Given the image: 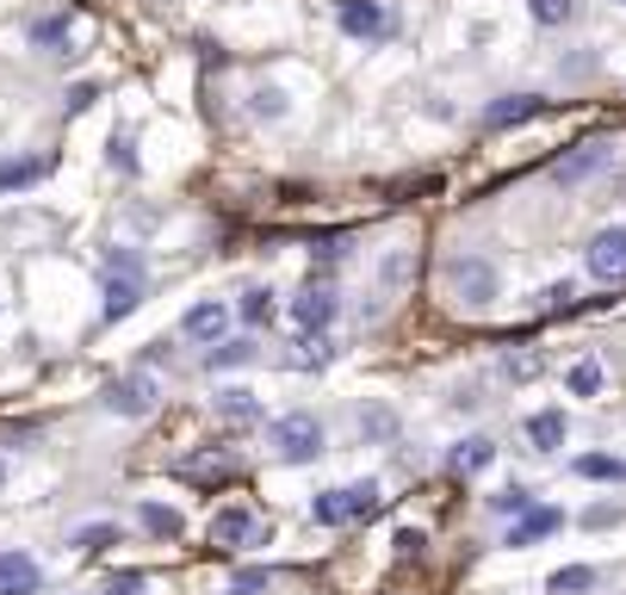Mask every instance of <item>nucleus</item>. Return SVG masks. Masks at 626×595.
<instances>
[{
    "label": "nucleus",
    "mask_w": 626,
    "mask_h": 595,
    "mask_svg": "<svg viewBox=\"0 0 626 595\" xmlns=\"http://www.w3.org/2000/svg\"><path fill=\"white\" fill-rule=\"evenodd\" d=\"M323 422H316L311 409H292V416H280V422L267 428V447H273V459L280 466H311L316 453H323Z\"/></svg>",
    "instance_id": "nucleus-1"
},
{
    "label": "nucleus",
    "mask_w": 626,
    "mask_h": 595,
    "mask_svg": "<svg viewBox=\"0 0 626 595\" xmlns=\"http://www.w3.org/2000/svg\"><path fill=\"white\" fill-rule=\"evenodd\" d=\"M218 416L223 422H261V397L242 392V385H230V392H218Z\"/></svg>",
    "instance_id": "nucleus-20"
},
{
    "label": "nucleus",
    "mask_w": 626,
    "mask_h": 595,
    "mask_svg": "<svg viewBox=\"0 0 626 595\" xmlns=\"http://www.w3.org/2000/svg\"><path fill=\"white\" fill-rule=\"evenodd\" d=\"M620 7H626V0H620Z\"/></svg>",
    "instance_id": "nucleus-45"
},
{
    "label": "nucleus",
    "mask_w": 626,
    "mask_h": 595,
    "mask_svg": "<svg viewBox=\"0 0 626 595\" xmlns=\"http://www.w3.org/2000/svg\"><path fill=\"white\" fill-rule=\"evenodd\" d=\"M571 304H577V285L571 280H552L546 292H540V311H571Z\"/></svg>",
    "instance_id": "nucleus-40"
},
{
    "label": "nucleus",
    "mask_w": 626,
    "mask_h": 595,
    "mask_svg": "<svg viewBox=\"0 0 626 595\" xmlns=\"http://www.w3.org/2000/svg\"><path fill=\"white\" fill-rule=\"evenodd\" d=\"M490 459H497V440H490V435H471V440H459L453 453H447V471H453V478H478Z\"/></svg>",
    "instance_id": "nucleus-13"
},
{
    "label": "nucleus",
    "mask_w": 626,
    "mask_h": 595,
    "mask_svg": "<svg viewBox=\"0 0 626 595\" xmlns=\"http://www.w3.org/2000/svg\"><path fill=\"white\" fill-rule=\"evenodd\" d=\"M533 509V490L528 484H509V490H497V497H490V515H509V521H521Z\"/></svg>",
    "instance_id": "nucleus-28"
},
{
    "label": "nucleus",
    "mask_w": 626,
    "mask_h": 595,
    "mask_svg": "<svg viewBox=\"0 0 626 595\" xmlns=\"http://www.w3.org/2000/svg\"><path fill=\"white\" fill-rule=\"evenodd\" d=\"M392 546H397V552H404V559H409V552H422L428 540H422V528H397V540H392Z\"/></svg>",
    "instance_id": "nucleus-43"
},
{
    "label": "nucleus",
    "mask_w": 626,
    "mask_h": 595,
    "mask_svg": "<svg viewBox=\"0 0 626 595\" xmlns=\"http://www.w3.org/2000/svg\"><path fill=\"white\" fill-rule=\"evenodd\" d=\"M342 502H347V521H373L378 509H385V490L378 484H347Z\"/></svg>",
    "instance_id": "nucleus-21"
},
{
    "label": "nucleus",
    "mask_w": 626,
    "mask_h": 595,
    "mask_svg": "<svg viewBox=\"0 0 626 595\" xmlns=\"http://www.w3.org/2000/svg\"><path fill=\"white\" fill-rule=\"evenodd\" d=\"M590 273L602 285H626V223H608V230L590 236V249H583Z\"/></svg>",
    "instance_id": "nucleus-5"
},
{
    "label": "nucleus",
    "mask_w": 626,
    "mask_h": 595,
    "mask_svg": "<svg viewBox=\"0 0 626 595\" xmlns=\"http://www.w3.org/2000/svg\"><path fill=\"white\" fill-rule=\"evenodd\" d=\"M608 161H614V143L608 137H583L577 149H564V156L552 161V180H559V187H583V180H595Z\"/></svg>",
    "instance_id": "nucleus-4"
},
{
    "label": "nucleus",
    "mask_w": 626,
    "mask_h": 595,
    "mask_svg": "<svg viewBox=\"0 0 626 595\" xmlns=\"http://www.w3.org/2000/svg\"><path fill=\"white\" fill-rule=\"evenodd\" d=\"M236 316H242L249 330H267V323H273V292H267V285H249L242 304H236Z\"/></svg>",
    "instance_id": "nucleus-22"
},
{
    "label": "nucleus",
    "mask_w": 626,
    "mask_h": 595,
    "mask_svg": "<svg viewBox=\"0 0 626 595\" xmlns=\"http://www.w3.org/2000/svg\"><path fill=\"white\" fill-rule=\"evenodd\" d=\"M137 521H143L149 533H156V540H180V533H187L180 509H168V502H137Z\"/></svg>",
    "instance_id": "nucleus-18"
},
{
    "label": "nucleus",
    "mask_w": 626,
    "mask_h": 595,
    "mask_svg": "<svg viewBox=\"0 0 626 595\" xmlns=\"http://www.w3.org/2000/svg\"><path fill=\"white\" fill-rule=\"evenodd\" d=\"M254 533H261V521L249 509H218L211 515V546H249Z\"/></svg>",
    "instance_id": "nucleus-11"
},
{
    "label": "nucleus",
    "mask_w": 626,
    "mask_h": 595,
    "mask_svg": "<svg viewBox=\"0 0 626 595\" xmlns=\"http://www.w3.org/2000/svg\"><path fill=\"white\" fill-rule=\"evenodd\" d=\"M69 25H75V13H50V19H38V25H32V44H38V50L63 44V38H69Z\"/></svg>",
    "instance_id": "nucleus-32"
},
{
    "label": "nucleus",
    "mask_w": 626,
    "mask_h": 595,
    "mask_svg": "<svg viewBox=\"0 0 626 595\" xmlns=\"http://www.w3.org/2000/svg\"><path fill=\"white\" fill-rule=\"evenodd\" d=\"M100 404H106L112 416H125V422H143V416H156V404H161V378L149 373V366H131V373H118L106 385Z\"/></svg>",
    "instance_id": "nucleus-2"
},
{
    "label": "nucleus",
    "mask_w": 626,
    "mask_h": 595,
    "mask_svg": "<svg viewBox=\"0 0 626 595\" xmlns=\"http://www.w3.org/2000/svg\"><path fill=\"white\" fill-rule=\"evenodd\" d=\"M0 490H7V459H0Z\"/></svg>",
    "instance_id": "nucleus-44"
},
{
    "label": "nucleus",
    "mask_w": 626,
    "mask_h": 595,
    "mask_svg": "<svg viewBox=\"0 0 626 595\" xmlns=\"http://www.w3.org/2000/svg\"><path fill=\"white\" fill-rule=\"evenodd\" d=\"M559 528H564V509H540V502H533L528 515L509 528V540H502V546H533V540H546V533H559Z\"/></svg>",
    "instance_id": "nucleus-12"
},
{
    "label": "nucleus",
    "mask_w": 626,
    "mask_h": 595,
    "mask_svg": "<svg viewBox=\"0 0 626 595\" xmlns=\"http://www.w3.org/2000/svg\"><path fill=\"white\" fill-rule=\"evenodd\" d=\"M143 304V280H125V273H106V323H118V316H131Z\"/></svg>",
    "instance_id": "nucleus-16"
},
{
    "label": "nucleus",
    "mask_w": 626,
    "mask_h": 595,
    "mask_svg": "<svg viewBox=\"0 0 626 595\" xmlns=\"http://www.w3.org/2000/svg\"><path fill=\"white\" fill-rule=\"evenodd\" d=\"M267 583H273V571H267V564H249V571H236L230 577V595H261Z\"/></svg>",
    "instance_id": "nucleus-36"
},
{
    "label": "nucleus",
    "mask_w": 626,
    "mask_h": 595,
    "mask_svg": "<svg viewBox=\"0 0 626 595\" xmlns=\"http://www.w3.org/2000/svg\"><path fill=\"white\" fill-rule=\"evenodd\" d=\"M75 552H87V559H100L106 546H118V521H94V528H81L75 540H69Z\"/></svg>",
    "instance_id": "nucleus-24"
},
{
    "label": "nucleus",
    "mask_w": 626,
    "mask_h": 595,
    "mask_svg": "<svg viewBox=\"0 0 626 595\" xmlns=\"http://www.w3.org/2000/svg\"><path fill=\"white\" fill-rule=\"evenodd\" d=\"M330 361H335L330 335H304V342H298V354H292V366H298V373H316V366H330Z\"/></svg>",
    "instance_id": "nucleus-26"
},
{
    "label": "nucleus",
    "mask_w": 626,
    "mask_h": 595,
    "mask_svg": "<svg viewBox=\"0 0 626 595\" xmlns=\"http://www.w3.org/2000/svg\"><path fill=\"white\" fill-rule=\"evenodd\" d=\"M540 366H546V361H540V354H533V347H521V354H509V361H502V373L515 378V385H528V378L540 373Z\"/></svg>",
    "instance_id": "nucleus-39"
},
{
    "label": "nucleus",
    "mask_w": 626,
    "mask_h": 595,
    "mask_svg": "<svg viewBox=\"0 0 626 595\" xmlns=\"http://www.w3.org/2000/svg\"><path fill=\"white\" fill-rule=\"evenodd\" d=\"M180 471H187V478H199V471H218V478H230V471H236V459L211 447V453H192V459H180Z\"/></svg>",
    "instance_id": "nucleus-33"
},
{
    "label": "nucleus",
    "mask_w": 626,
    "mask_h": 595,
    "mask_svg": "<svg viewBox=\"0 0 626 595\" xmlns=\"http://www.w3.org/2000/svg\"><path fill=\"white\" fill-rule=\"evenodd\" d=\"M44 571H38L32 552H0V595H38Z\"/></svg>",
    "instance_id": "nucleus-8"
},
{
    "label": "nucleus",
    "mask_w": 626,
    "mask_h": 595,
    "mask_svg": "<svg viewBox=\"0 0 626 595\" xmlns=\"http://www.w3.org/2000/svg\"><path fill=\"white\" fill-rule=\"evenodd\" d=\"M409 280H416V249H392L378 261V285H385V292H404Z\"/></svg>",
    "instance_id": "nucleus-19"
},
{
    "label": "nucleus",
    "mask_w": 626,
    "mask_h": 595,
    "mask_svg": "<svg viewBox=\"0 0 626 595\" xmlns=\"http://www.w3.org/2000/svg\"><path fill=\"white\" fill-rule=\"evenodd\" d=\"M564 385H571V397H595L602 392V361H577L564 373Z\"/></svg>",
    "instance_id": "nucleus-31"
},
{
    "label": "nucleus",
    "mask_w": 626,
    "mask_h": 595,
    "mask_svg": "<svg viewBox=\"0 0 626 595\" xmlns=\"http://www.w3.org/2000/svg\"><path fill=\"white\" fill-rule=\"evenodd\" d=\"M106 273H125V280H143V254H137V249H112V254H106Z\"/></svg>",
    "instance_id": "nucleus-42"
},
{
    "label": "nucleus",
    "mask_w": 626,
    "mask_h": 595,
    "mask_svg": "<svg viewBox=\"0 0 626 595\" xmlns=\"http://www.w3.org/2000/svg\"><path fill=\"white\" fill-rule=\"evenodd\" d=\"M528 13H533V25H571V13H577V0H528Z\"/></svg>",
    "instance_id": "nucleus-30"
},
{
    "label": "nucleus",
    "mask_w": 626,
    "mask_h": 595,
    "mask_svg": "<svg viewBox=\"0 0 626 595\" xmlns=\"http://www.w3.org/2000/svg\"><path fill=\"white\" fill-rule=\"evenodd\" d=\"M595 583H602V577H595L590 564H564V571H552V577H546V589L552 595H583V589H595Z\"/></svg>",
    "instance_id": "nucleus-23"
},
{
    "label": "nucleus",
    "mask_w": 626,
    "mask_h": 595,
    "mask_svg": "<svg viewBox=\"0 0 626 595\" xmlns=\"http://www.w3.org/2000/svg\"><path fill=\"white\" fill-rule=\"evenodd\" d=\"M50 174V156H7L0 161V192H25Z\"/></svg>",
    "instance_id": "nucleus-14"
},
{
    "label": "nucleus",
    "mask_w": 626,
    "mask_h": 595,
    "mask_svg": "<svg viewBox=\"0 0 626 595\" xmlns=\"http://www.w3.org/2000/svg\"><path fill=\"white\" fill-rule=\"evenodd\" d=\"M335 19H342L347 38H361V44H385V38L397 32V19L378 7V0H342L335 7Z\"/></svg>",
    "instance_id": "nucleus-6"
},
{
    "label": "nucleus",
    "mask_w": 626,
    "mask_h": 595,
    "mask_svg": "<svg viewBox=\"0 0 626 595\" xmlns=\"http://www.w3.org/2000/svg\"><path fill=\"white\" fill-rule=\"evenodd\" d=\"M311 521H316V528H347L342 490H316V497H311Z\"/></svg>",
    "instance_id": "nucleus-25"
},
{
    "label": "nucleus",
    "mask_w": 626,
    "mask_h": 595,
    "mask_svg": "<svg viewBox=\"0 0 626 595\" xmlns=\"http://www.w3.org/2000/svg\"><path fill=\"white\" fill-rule=\"evenodd\" d=\"M249 361H254V342H218L211 354H205L211 373H230V366H249Z\"/></svg>",
    "instance_id": "nucleus-27"
},
{
    "label": "nucleus",
    "mask_w": 626,
    "mask_h": 595,
    "mask_svg": "<svg viewBox=\"0 0 626 595\" xmlns=\"http://www.w3.org/2000/svg\"><path fill=\"white\" fill-rule=\"evenodd\" d=\"M335 311H342V298H335V285H316V280H311L304 292L292 298V323H298L304 335H323V330L335 323Z\"/></svg>",
    "instance_id": "nucleus-7"
},
{
    "label": "nucleus",
    "mask_w": 626,
    "mask_h": 595,
    "mask_svg": "<svg viewBox=\"0 0 626 595\" xmlns=\"http://www.w3.org/2000/svg\"><path fill=\"white\" fill-rule=\"evenodd\" d=\"M249 112H254V118H285V87H254Z\"/></svg>",
    "instance_id": "nucleus-34"
},
{
    "label": "nucleus",
    "mask_w": 626,
    "mask_h": 595,
    "mask_svg": "<svg viewBox=\"0 0 626 595\" xmlns=\"http://www.w3.org/2000/svg\"><path fill=\"white\" fill-rule=\"evenodd\" d=\"M94 100H100V87H94V81H75V87L63 94V112H69V118H81V112L94 106Z\"/></svg>",
    "instance_id": "nucleus-41"
},
{
    "label": "nucleus",
    "mask_w": 626,
    "mask_h": 595,
    "mask_svg": "<svg viewBox=\"0 0 626 595\" xmlns=\"http://www.w3.org/2000/svg\"><path fill=\"white\" fill-rule=\"evenodd\" d=\"M180 330H187L192 342H211V347H218V335L230 330V311H223L218 298H199V304H192V311L180 316Z\"/></svg>",
    "instance_id": "nucleus-10"
},
{
    "label": "nucleus",
    "mask_w": 626,
    "mask_h": 595,
    "mask_svg": "<svg viewBox=\"0 0 626 595\" xmlns=\"http://www.w3.org/2000/svg\"><path fill=\"white\" fill-rule=\"evenodd\" d=\"M626 521V502H590L583 509V528H620Z\"/></svg>",
    "instance_id": "nucleus-37"
},
{
    "label": "nucleus",
    "mask_w": 626,
    "mask_h": 595,
    "mask_svg": "<svg viewBox=\"0 0 626 595\" xmlns=\"http://www.w3.org/2000/svg\"><path fill=\"white\" fill-rule=\"evenodd\" d=\"M149 589V577H143V571H112L106 583H100V595H143Z\"/></svg>",
    "instance_id": "nucleus-38"
},
{
    "label": "nucleus",
    "mask_w": 626,
    "mask_h": 595,
    "mask_svg": "<svg viewBox=\"0 0 626 595\" xmlns=\"http://www.w3.org/2000/svg\"><path fill=\"white\" fill-rule=\"evenodd\" d=\"M361 435L366 440H392L397 435V416H392V409H361Z\"/></svg>",
    "instance_id": "nucleus-35"
},
{
    "label": "nucleus",
    "mask_w": 626,
    "mask_h": 595,
    "mask_svg": "<svg viewBox=\"0 0 626 595\" xmlns=\"http://www.w3.org/2000/svg\"><path fill=\"white\" fill-rule=\"evenodd\" d=\"M447 292H453L466 311H490L497 292H502V280H497V267H490L484 254H453V261H447Z\"/></svg>",
    "instance_id": "nucleus-3"
},
{
    "label": "nucleus",
    "mask_w": 626,
    "mask_h": 595,
    "mask_svg": "<svg viewBox=\"0 0 626 595\" xmlns=\"http://www.w3.org/2000/svg\"><path fill=\"white\" fill-rule=\"evenodd\" d=\"M571 471H577V478H590V484H620V478H626V459L620 453H583V459H571Z\"/></svg>",
    "instance_id": "nucleus-17"
},
{
    "label": "nucleus",
    "mask_w": 626,
    "mask_h": 595,
    "mask_svg": "<svg viewBox=\"0 0 626 595\" xmlns=\"http://www.w3.org/2000/svg\"><path fill=\"white\" fill-rule=\"evenodd\" d=\"M540 112H546V100H540V94H509V100H490V106H484V125L490 131H509V125L540 118Z\"/></svg>",
    "instance_id": "nucleus-9"
},
{
    "label": "nucleus",
    "mask_w": 626,
    "mask_h": 595,
    "mask_svg": "<svg viewBox=\"0 0 626 595\" xmlns=\"http://www.w3.org/2000/svg\"><path fill=\"white\" fill-rule=\"evenodd\" d=\"M106 161L118 174H137L143 161H137V137H131V131H112V143H106Z\"/></svg>",
    "instance_id": "nucleus-29"
},
{
    "label": "nucleus",
    "mask_w": 626,
    "mask_h": 595,
    "mask_svg": "<svg viewBox=\"0 0 626 595\" xmlns=\"http://www.w3.org/2000/svg\"><path fill=\"white\" fill-rule=\"evenodd\" d=\"M564 409H533L528 416V440H533V453H559L564 447Z\"/></svg>",
    "instance_id": "nucleus-15"
}]
</instances>
